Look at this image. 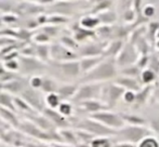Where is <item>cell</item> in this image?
I'll return each instance as SVG.
<instances>
[{
	"mask_svg": "<svg viewBox=\"0 0 159 147\" xmlns=\"http://www.w3.org/2000/svg\"><path fill=\"white\" fill-rule=\"evenodd\" d=\"M119 76V68L115 58L105 57L98 66L86 75H83L79 84L84 83H101L113 82Z\"/></svg>",
	"mask_w": 159,
	"mask_h": 147,
	"instance_id": "obj_1",
	"label": "cell"
},
{
	"mask_svg": "<svg viewBox=\"0 0 159 147\" xmlns=\"http://www.w3.org/2000/svg\"><path fill=\"white\" fill-rule=\"evenodd\" d=\"M47 72L53 79L61 81V83H73L72 81L82 75L80 60L70 62L49 61L48 62Z\"/></svg>",
	"mask_w": 159,
	"mask_h": 147,
	"instance_id": "obj_2",
	"label": "cell"
},
{
	"mask_svg": "<svg viewBox=\"0 0 159 147\" xmlns=\"http://www.w3.org/2000/svg\"><path fill=\"white\" fill-rule=\"evenodd\" d=\"M90 5H92V3L88 0H73V1L57 0L47 8V12L49 14H58L70 18V16H74L83 10L88 9Z\"/></svg>",
	"mask_w": 159,
	"mask_h": 147,
	"instance_id": "obj_3",
	"label": "cell"
},
{
	"mask_svg": "<svg viewBox=\"0 0 159 147\" xmlns=\"http://www.w3.org/2000/svg\"><path fill=\"white\" fill-rule=\"evenodd\" d=\"M152 131L150 128L145 126H133V125H125L118 131H116L115 136L119 138L120 142H129L137 145L139 142L144 139L145 137L152 135Z\"/></svg>",
	"mask_w": 159,
	"mask_h": 147,
	"instance_id": "obj_4",
	"label": "cell"
},
{
	"mask_svg": "<svg viewBox=\"0 0 159 147\" xmlns=\"http://www.w3.org/2000/svg\"><path fill=\"white\" fill-rule=\"evenodd\" d=\"M75 127L80 130H84L86 132H89L93 134L96 137H109V136H115L116 131L110 128L106 127L105 125L100 123L99 121L95 120L93 118H83L78 119L75 122Z\"/></svg>",
	"mask_w": 159,
	"mask_h": 147,
	"instance_id": "obj_5",
	"label": "cell"
},
{
	"mask_svg": "<svg viewBox=\"0 0 159 147\" xmlns=\"http://www.w3.org/2000/svg\"><path fill=\"white\" fill-rule=\"evenodd\" d=\"M104 84L84 83L80 84L78 92L72 99V102L79 104L90 100H102Z\"/></svg>",
	"mask_w": 159,
	"mask_h": 147,
	"instance_id": "obj_6",
	"label": "cell"
},
{
	"mask_svg": "<svg viewBox=\"0 0 159 147\" xmlns=\"http://www.w3.org/2000/svg\"><path fill=\"white\" fill-rule=\"evenodd\" d=\"M19 74L21 76H36L41 75L48 71V64L36 57H25L19 54Z\"/></svg>",
	"mask_w": 159,
	"mask_h": 147,
	"instance_id": "obj_7",
	"label": "cell"
},
{
	"mask_svg": "<svg viewBox=\"0 0 159 147\" xmlns=\"http://www.w3.org/2000/svg\"><path fill=\"white\" fill-rule=\"evenodd\" d=\"M125 89L114 82H109L103 88L102 101L107 105L109 110L115 108L121 99H123Z\"/></svg>",
	"mask_w": 159,
	"mask_h": 147,
	"instance_id": "obj_8",
	"label": "cell"
},
{
	"mask_svg": "<svg viewBox=\"0 0 159 147\" xmlns=\"http://www.w3.org/2000/svg\"><path fill=\"white\" fill-rule=\"evenodd\" d=\"M91 118L99 121L100 123L105 125L106 127L110 128L115 131H118L121 128H123L125 125L124 120L121 117L120 113H114L110 110H105L99 113H96L90 116Z\"/></svg>",
	"mask_w": 159,
	"mask_h": 147,
	"instance_id": "obj_9",
	"label": "cell"
},
{
	"mask_svg": "<svg viewBox=\"0 0 159 147\" xmlns=\"http://www.w3.org/2000/svg\"><path fill=\"white\" fill-rule=\"evenodd\" d=\"M39 91L40 90L33 89L30 86H28L18 97L23 99L37 113H43L47 108V104H45V96H43Z\"/></svg>",
	"mask_w": 159,
	"mask_h": 147,
	"instance_id": "obj_10",
	"label": "cell"
},
{
	"mask_svg": "<svg viewBox=\"0 0 159 147\" xmlns=\"http://www.w3.org/2000/svg\"><path fill=\"white\" fill-rule=\"evenodd\" d=\"M140 57V54L136 49L135 45L132 44L130 41L126 40L122 50L116 57V62L119 69H123L125 67L135 65Z\"/></svg>",
	"mask_w": 159,
	"mask_h": 147,
	"instance_id": "obj_11",
	"label": "cell"
},
{
	"mask_svg": "<svg viewBox=\"0 0 159 147\" xmlns=\"http://www.w3.org/2000/svg\"><path fill=\"white\" fill-rule=\"evenodd\" d=\"M51 45V61L54 62H70L80 60L78 52H75L65 47L60 41L53 43Z\"/></svg>",
	"mask_w": 159,
	"mask_h": 147,
	"instance_id": "obj_12",
	"label": "cell"
},
{
	"mask_svg": "<svg viewBox=\"0 0 159 147\" xmlns=\"http://www.w3.org/2000/svg\"><path fill=\"white\" fill-rule=\"evenodd\" d=\"M109 41H90L87 43L82 47H80L78 49V53L81 57H104V53L107 48Z\"/></svg>",
	"mask_w": 159,
	"mask_h": 147,
	"instance_id": "obj_13",
	"label": "cell"
},
{
	"mask_svg": "<svg viewBox=\"0 0 159 147\" xmlns=\"http://www.w3.org/2000/svg\"><path fill=\"white\" fill-rule=\"evenodd\" d=\"M47 12V8L43 5H39L36 3H33L26 0L17 4L16 7V15L17 16H25V17L31 18V16H39L44 14Z\"/></svg>",
	"mask_w": 159,
	"mask_h": 147,
	"instance_id": "obj_14",
	"label": "cell"
},
{
	"mask_svg": "<svg viewBox=\"0 0 159 147\" xmlns=\"http://www.w3.org/2000/svg\"><path fill=\"white\" fill-rule=\"evenodd\" d=\"M29 86L28 80H26L23 76H19L18 78L6 83H1V91L7 92L13 96H20L22 92Z\"/></svg>",
	"mask_w": 159,
	"mask_h": 147,
	"instance_id": "obj_15",
	"label": "cell"
},
{
	"mask_svg": "<svg viewBox=\"0 0 159 147\" xmlns=\"http://www.w3.org/2000/svg\"><path fill=\"white\" fill-rule=\"evenodd\" d=\"M43 114L49 119V121L56 126L57 129H66L70 126V121L64 115L58 112L57 109H52L47 107L43 110Z\"/></svg>",
	"mask_w": 159,
	"mask_h": 147,
	"instance_id": "obj_16",
	"label": "cell"
},
{
	"mask_svg": "<svg viewBox=\"0 0 159 147\" xmlns=\"http://www.w3.org/2000/svg\"><path fill=\"white\" fill-rule=\"evenodd\" d=\"M80 110H82L83 112H86L88 114L93 115L96 113L109 110V108L107 107V105L103 102L102 100H90V101H85V102L79 103L77 104Z\"/></svg>",
	"mask_w": 159,
	"mask_h": 147,
	"instance_id": "obj_17",
	"label": "cell"
},
{
	"mask_svg": "<svg viewBox=\"0 0 159 147\" xmlns=\"http://www.w3.org/2000/svg\"><path fill=\"white\" fill-rule=\"evenodd\" d=\"M25 118L29 121H31L32 123H34L37 127L43 129V131L52 132V131H56L57 129L56 126L49 121V119L47 118V117L43 114V113H34V114L27 115V116H25Z\"/></svg>",
	"mask_w": 159,
	"mask_h": 147,
	"instance_id": "obj_18",
	"label": "cell"
},
{
	"mask_svg": "<svg viewBox=\"0 0 159 147\" xmlns=\"http://www.w3.org/2000/svg\"><path fill=\"white\" fill-rule=\"evenodd\" d=\"M79 86L80 84L77 83H60L57 90V94L60 96L61 101H72L78 92Z\"/></svg>",
	"mask_w": 159,
	"mask_h": 147,
	"instance_id": "obj_19",
	"label": "cell"
},
{
	"mask_svg": "<svg viewBox=\"0 0 159 147\" xmlns=\"http://www.w3.org/2000/svg\"><path fill=\"white\" fill-rule=\"evenodd\" d=\"M113 82L116 83L120 87H122L123 89H125V91H133L135 93L141 90V88L143 87L140 80L125 77V76H121V75H119Z\"/></svg>",
	"mask_w": 159,
	"mask_h": 147,
	"instance_id": "obj_20",
	"label": "cell"
},
{
	"mask_svg": "<svg viewBox=\"0 0 159 147\" xmlns=\"http://www.w3.org/2000/svg\"><path fill=\"white\" fill-rule=\"evenodd\" d=\"M154 90V85H147L143 86L141 90L136 92V99L133 104L134 109H139L145 106L148 103L150 98H152V93Z\"/></svg>",
	"mask_w": 159,
	"mask_h": 147,
	"instance_id": "obj_21",
	"label": "cell"
},
{
	"mask_svg": "<svg viewBox=\"0 0 159 147\" xmlns=\"http://www.w3.org/2000/svg\"><path fill=\"white\" fill-rule=\"evenodd\" d=\"M105 57H87L80 58V67H81L82 75H86L92 71L96 66H98L101 62Z\"/></svg>",
	"mask_w": 159,
	"mask_h": 147,
	"instance_id": "obj_22",
	"label": "cell"
},
{
	"mask_svg": "<svg viewBox=\"0 0 159 147\" xmlns=\"http://www.w3.org/2000/svg\"><path fill=\"white\" fill-rule=\"evenodd\" d=\"M125 44V40L122 39H113L109 41L107 48L104 53V57H110V58H115L118 57V54L122 50L123 47Z\"/></svg>",
	"mask_w": 159,
	"mask_h": 147,
	"instance_id": "obj_23",
	"label": "cell"
},
{
	"mask_svg": "<svg viewBox=\"0 0 159 147\" xmlns=\"http://www.w3.org/2000/svg\"><path fill=\"white\" fill-rule=\"evenodd\" d=\"M0 115H1V120H3L7 124H9L11 127H13L14 129L19 128V125L21 123V121L18 118L16 112L1 107L0 108Z\"/></svg>",
	"mask_w": 159,
	"mask_h": 147,
	"instance_id": "obj_24",
	"label": "cell"
},
{
	"mask_svg": "<svg viewBox=\"0 0 159 147\" xmlns=\"http://www.w3.org/2000/svg\"><path fill=\"white\" fill-rule=\"evenodd\" d=\"M73 36L75 37L78 43H82V41L86 40L88 39H92V37H96V31L90 30V29H86L79 24H75L72 27Z\"/></svg>",
	"mask_w": 159,
	"mask_h": 147,
	"instance_id": "obj_25",
	"label": "cell"
},
{
	"mask_svg": "<svg viewBox=\"0 0 159 147\" xmlns=\"http://www.w3.org/2000/svg\"><path fill=\"white\" fill-rule=\"evenodd\" d=\"M80 25L83 26L86 29H90V30H96L100 25L101 22L98 18L97 15H92V14H87L80 19Z\"/></svg>",
	"mask_w": 159,
	"mask_h": 147,
	"instance_id": "obj_26",
	"label": "cell"
},
{
	"mask_svg": "<svg viewBox=\"0 0 159 147\" xmlns=\"http://www.w3.org/2000/svg\"><path fill=\"white\" fill-rule=\"evenodd\" d=\"M43 85L40 88V92L44 94H51V93H57V90L58 88V83L56 79H53L51 76H43Z\"/></svg>",
	"mask_w": 159,
	"mask_h": 147,
	"instance_id": "obj_27",
	"label": "cell"
},
{
	"mask_svg": "<svg viewBox=\"0 0 159 147\" xmlns=\"http://www.w3.org/2000/svg\"><path fill=\"white\" fill-rule=\"evenodd\" d=\"M35 57L40 61L48 62L51 61V45L48 44H35Z\"/></svg>",
	"mask_w": 159,
	"mask_h": 147,
	"instance_id": "obj_28",
	"label": "cell"
},
{
	"mask_svg": "<svg viewBox=\"0 0 159 147\" xmlns=\"http://www.w3.org/2000/svg\"><path fill=\"white\" fill-rule=\"evenodd\" d=\"M58 132H60L62 142H66V144H70V145L79 146V139H78L76 131L66 128V129H61Z\"/></svg>",
	"mask_w": 159,
	"mask_h": 147,
	"instance_id": "obj_29",
	"label": "cell"
},
{
	"mask_svg": "<svg viewBox=\"0 0 159 147\" xmlns=\"http://www.w3.org/2000/svg\"><path fill=\"white\" fill-rule=\"evenodd\" d=\"M158 74H156L154 71L151 69L146 68L144 70H142L141 76H140V82L143 86L147 85H153L154 83L157 81L158 79Z\"/></svg>",
	"mask_w": 159,
	"mask_h": 147,
	"instance_id": "obj_30",
	"label": "cell"
},
{
	"mask_svg": "<svg viewBox=\"0 0 159 147\" xmlns=\"http://www.w3.org/2000/svg\"><path fill=\"white\" fill-rule=\"evenodd\" d=\"M101 25H114L118 20V15L115 11L107 10L97 15Z\"/></svg>",
	"mask_w": 159,
	"mask_h": 147,
	"instance_id": "obj_31",
	"label": "cell"
},
{
	"mask_svg": "<svg viewBox=\"0 0 159 147\" xmlns=\"http://www.w3.org/2000/svg\"><path fill=\"white\" fill-rule=\"evenodd\" d=\"M14 104H15V108H16V110H17V112H19L20 114H22L23 116H27V115H31V114H34V113H37L29 106L25 101L20 97H17V96L14 98Z\"/></svg>",
	"mask_w": 159,
	"mask_h": 147,
	"instance_id": "obj_32",
	"label": "cell"
},
{
	"mask_svg": "<svg viewBox=\"0 0 159 147\" xmlns=\"http://www.w3.org/2000/svg\"><path fill=\"white\" fill-rule=\"evenodd\" d=\"M120 115L126 125H133V126L146 125V120L144 118H142L141 116H138L135 114H129V113H120Z\"/></svg>",
	"mask_w": 159,
	"mask_h": 147,
	"instance_id": "obj_33",
	"label": "cell"
},
{
	"mask_svg": "<svg viewBox=\"0 0 159 147\" xmlns=\"http://www.w3.org/2000/svg\"><path fill=\"white\" fill-rule=\"evenodd\" d=\"M14 98L15 96L7 93V92L1 91V94H0V104H1V107L9 109V110L17 113V110H16L14 104Z\"/></svg>",
	"mask_w": 159,
	"mask_h": 147,
	"instance_id": "obj_34",
	"label": "cell"
},
{
	"mask_svg": "<svg viewBox=\"0 0 159 147\" xmlns=\"http://www.w3.org/2000/svg\"><path fill=\"white\" fill-rule=\"evenodd\" d=\"M141 72H142V70L135 64V65H131V66L125 67V68H123V69H120L119 70V75L125 76V77H129V78H134V79L140 80Z\"/></svg>",
	"mask_w": 159,
	"mask_h": 147,
	"instance_id": "obj_35",
	"label": "cell"
},
{
	"mask_svg": "<svg viewBox=\"0 0 159 147\" xmlns=\"http://www.w3.org/2000/svg\"><path fill=\"white\" fill-rule=\"evenodd\" d=\"M113 4V0H102V1L95 3L92 8L89 10V14L98 15L104 11L110 10V7Z\"/></svg>",
	"mask_w": 159,
	"mask_h": 147,
	"instance_id": "obj_36",
	"label": "cell"
},
{
	"mask_svg": "<svg viewBox=\"0 0 159 147\" xmlns=\"http://www.w3.org/2000/svg\"><path fill=\"white\" fill-rule=\"evenodd\" d=\"M159 29V21H150L146 27V37L151 44H155L156 34Z\"/></svg>",
	"mask_w": 159,
	"mask_h": 147,
	"instance_id": "obj_37",
	"label": "cell"
},
{
	"mask_svg": "<svg viewBox=\"0 0 159 147\" xmlns=\"http://www.w3.org/2000/svg\"><path fill=\"white\" fill-rule=\"evenodd\" d=\"M60 43L61 44H64L65 47H66L68 48L75 50V52H78V49L80 48L79 43L75 39V37L73 35H68V34L61 35L60 37Z\"/></svg>",
	"mask_w": 159,
	"mask_h": 147,
	"instance_id": "obj_38",
	"label": "cell"
},
{
	"mask_svg": "<svg viewBox=\"0 0 159 147\" xmlns=\"http://www.w3.org/2000/svg\"><path fill=\"white\" fill-rule=\"evenodd\" d=\"M19 76H21V75L19 73L12 72V71L5 69L3 65H1V67H0V80H1V83H6V82L12 81V80L18 78Z\"/></svg>",
	"mask_w": 159,
	"mask_h": 147,
	"instance_id": "obj_39",
	"label": "cell"
},
{
	"mask_svg": "<svg viewBox=\"0 0 159 147\" xmlns=\"http://www.w3.org/2000/svg\"><path fill=\"white\" fill-rule=\"evenodd\" d=\"M61 102L62 101L57 93H51L45 95V104H47V107L48 108L57 109Z\"/></svg>",
	"mask_w": 159,
	"mask_h": 147,
	"instance_id": "obj_40",
	"label": "cell"
},
{
	"mask_svg": "<svg viewBox=\"0 0 159 147\" xmlns=\"http://www.w3.org/2000/svg\"><path fill=\"white\" fill-rule=\"evenodd\" d=\"M70 21L69 17L66 16L58 15V14H49L47 18V24H53V25H60L64 23H68Z\"/></svg>",
	"mask_w": 159,
	"mask_h": 147,
	"instance_id": "obj_41",
	"label": "cell"
},
{
	"mask_svg": "<svg viewBox=\"0 0 159 147\" xmlns=\"http://www.w3.org/2000/svg\"><path fill=\"white\" fill-rule=\"evenodd\" d=\"M58 112L61 113V115H64L66 118H70L73 116V112H74V107L73 105L70 104L68 101H62L61 103L60 107L57 108Z\"/></svg>",
	"mask_w": 159,
	"mask_h": 147,
	"instance_id": "obj_42",
	"label": "cell"
},
{
	"mask_svg": "<svg viewBox=\"0 0 159 147\" xmlns=\"http://www.w3.org/2000/svg\"><path fill=\"white\" fill-rule=\"evenodd\" d=\"M41 31H43L45 34H48L49 37H57L58 33L61 32V26L60 25H53V24H45L41 28Z\"/></svg>",
	"mask_w": 159,
	"mask_h": 147,
	"instance_id": "obj_43",
	"label": "cell"
},
{
	"mask_svg": "<svg viewBox=\"0 0 159 147\" xmlns=\"http://www.w3.org/2000/svg\"><path fill=\"white\" fill-rule=\"evenodd\" d=\"M137 147H159V141L153 135H149L142 139L137 144Z\"/></svg>",
	"mask_w": 159,
	"mask_h": 147,
	"instance_id": "obj_44",
	"label": "cell"
},
{
	"mask_svg": "<svg viewBox=\"0 0 159 147\" xmlns=\"http://www.w3.org/2000/svg\"><path fill=\"white\" fill-rule=\"evenodd\" d=\"M91 147H112L111 141L108 137H96L92 141Z\"/></svg>",
	"mask_w": 159,
	"mask_h": 147,
	"instance_id": "obj_45",
	"label": "cell"
},
{
	"mask_svg": "<svg viewBox=\"0 0 159 147\" xmlns=\"http://www.w3.org/2000/svg\"><path fill=\"white\" fill-rule=\"evenodd\" d=\"M2 65L4 66V68L12 71V72H16V73H19V68H20V65H19V61H18V57L16 58H12V60L9 61H6V62H3Z\"/></svg>",
	"mask_w": 159,
	"mask_h": 147,
	"instance_id": "obj_46",
	"label": "cell"
},
{
	"mask_svg": "<svg viewBox=\"0 0 159 147\" xmlns=\"http://www.w3.org/2000/svg\"><path fill=\"white\" fill-rule=\"evenodd\" d=\"M147 68L151 69L156 74L159 75V57L158 54H150L149 57V64Z\"/></svg>",
	"mask_w": 159,
	"mask_h": 147,
	"instance_id": "obj_47",
	"label": "cell"
},
{
	"mask_svg": "<svg viewBox=\"0 0 159 147\" xmlns=\"http://www.w3.org/2000/svg\"><path fill=\"white\" fill-rule=\"evenodd\" d=\"M43 78L41 77L40 75L32 76V77H30V79H28L29 86L33 88V89L40 90L41 85H43Z\"/></svg>",
	"mask_w": 159,
	"mask_h": 147,
	"instance_id": "obj_48",
	"label": "cell"
},
{
	"mask_svg": "<svg viewBox=\"0 0 159 147\" xmlns=\"http://www.w3.org/2000/svg\"><path fill=\"white\" fill-rule=\"evenodd\" d=\"M33 40H34L35 44H48L49 40H51V37L48 34H45L43 31H39L34 33V36H33Z\"/></svg>",
	"mask_w": 159,
	"mask_h": 147,
	"instance_id": "obj_49",
	"label": "cell"
},
{
	"mask_svg": "<svg viewBox=\"0 0 159 147\" xmlns=\"http://www.w3.org/2000/svg\"><path fill=\"white\" fill-rule=\"evenodd\" d=\"M142 12H143V15L145 16V17L147 19H149V18H151L155 15L156 8L154 5H152V4H147V5H145L143 8H142Z\"/></svg>",
	"mask_w": 159,
	"mask_h": 147,
	"instance_id": "obj_50",
	"label": "cell"
},
{
	"mask_svg": "<svg viewBox=\"0 0 159 147\" xmlns=\"http://www.w3.org/2000/svg\"><path fill=\"white\" fill-rule=\"evenodd\" d=\"M135 99H136V93L133 91H125L124 96H123V100L124 102L128 104V105H132L134 102H135Z\"/></svg>",
	"mask_w": 159,
	"mask_h": 147,
	"instance_id": "obj_51",
	"label": "cell"
},
{
	"mask_svg": "<svg viewBox=\"0 0 159 147\" xmlns=\"http://www.w3.org/2000/svg\"><path fill=\"white\" fill-rule=\"evenodd\" d=\"M149 128L153 133H156L159 135V116L154 117L149 122Z\"/></svg>",
	"mask_w": 159,
	"mask_h": 147,
	"instance_id": "obj_52",
	"label": "cell"
},
{
	"mask_svg": "<svg viewBox=\"0 0 159 147\" xmlns=\"http://www.w3.org/2000/svg\"><path fill=\"white\" fill-rule=\"evenodd\" d=\"M28 1L36 3V4H39V5L45 6V5H52V4L56 2L57 0H28Z\"/></svg>",
	"mask_w": 159,
	"mask_h": 147,
	"instance_id": "obj_53",
	"label": "cell"
},
{
	"mask_svg": "<svg viewBox=\"0 0 159 147\" xmlns=\"http://www.w3.org/2000/svg\"><path fill=\"white\" fill-rule=\"evenodd\" d=\"M152 99L159 105V86L158 87H154L153 93H152Z\"/></svg>",
	"mask_w": 159,
	"mask_h": 147,
	"instance_id": "obj_54",
	"label": "cell"
},
{
	"mask_svg": "<svg viewBox=\"0 0 159 147\" xmlns=\"http://www.w3.org/2000/svg\"><path fill=\"white\" fill-rule=\"evenodd\" d=\"M112 147H137V145L129 142H118L117 144H114Z\"/></svg>",
	"mask_w": 159,
	"mask_h": 147,
	"instance_id": "obj_55",
	"label": "cell"
},
{
	"mask_svg": "<svg viewBox=\"0 0 159 147\" xmlns=\"http://www.w3.org/2000/svg\"><path fill=\"white\" fill-rule=\"evenodd\" d=\"M154 47L156 48L157 52H159V39H157V40L155 41V44H154Z\"/></svg>",
	"mask_w": 159,
	"mask_h": 147,
	"instance_id": "obj_56",
	"label": "cell"
},
{
	"mask_svg": "<svg viewBox=\"0 0 159 147\" xmlns=\"http://www.w3.org/2000/svg\"><path fill=\"white\" fill-rule=\"evenodd\" d=\"M159 39V29H158V31H157V34H156V40Z\"/></svg>",
	"mask_w": 159,
	"mask_h": 147,
	"instance_id": "obj_57",
	"label": "cell"
},
{
	"mask_svg": "<svg viewBox=\"0 0 159 147\" xmlns=\"http://www.w3.org/2000/svg\"><path fill=\"white\" fill-rule=\"evenodd\" d=\"M65 1H73V0H65Z\"/></svg>",
	"mask_w": 159,
	"mask_h": 147,
	"instance_id": "obj_58",
	"label": "cell"
},
{
	"mask_svg": "<svg viewBox=\"0 0 159 147\" xmlns=\"http://www.w3.org/2000/svg\"><path fill=\"white\" fill-rule=\"evenodd\" d=\"M157 54H158V57H159V52H157Z\"/></svg>",
	"mask_w": 159,
	"mask_h": 147,
	"instance_id": "obj_59",
	"label": "cell"
},
{
	"mask_svg": "<svg viewBox=\"0 0 159 147\" xmlns=\"http://www.w3.org/2000/svg\"><path fill=\"white\" fill-rule=\"evenodd\" d=\"M158 108H159V105H158Z\"/></svg>",
	"mask_w": 159,
	"mask_h": 147,
	"instance_id": "obj_60",
	"label": "cell"
},
{
	"mask_svg": "<svg viewBox=\"0 0 159 147\" xmlns=\"http://www.w3.org/2000/svg\"><path fill=\"white\" fill-rule=\"evenodd\" d=\"M113 1H114V0H113Z\"/></svg>",
	"mask_w": 159,
	"mask_h": 147,
	"instance_id": "obj_61",
	"label": "cell"
}]
</instances>
